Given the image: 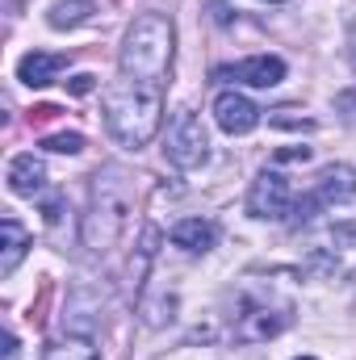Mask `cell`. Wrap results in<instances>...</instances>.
<instances>
[{
  "label": "cell",
  "instance_id": "obj_1",
  "mask_svg": "<svg viewBox=\"0 0 356 360\" xmlns=\"http://www.w3.org/2000/svg\"><path fill=\"white\" fill-rule=\"evenodd\" d=\"M164 122V89L143 80H113L105 89V126L126 151H143Z\"/></svg>",
  "mask_w": 356,
  "mask_h": 360
},
{
  "label": "cell",
  "instance_id": "obj_2",
  "mask_svg": "<svg viewBox=\"0 0 356 360\" xmlns=\"http://www.w3.org/2000/svg\"><path fill=\"white\" fill-rule=\"evenodd\" d=\"M130 214H134V184L117 164H105L92 176V201H89V214H84V226H80L84 248L92 256L113 252L117 239L130 226Z\"/></svg>",
  "mask_w": 356,
  "mask_h": 360
},
{
  "label": "cell",
  "instance_id": "obj_3",
  "mask_svg": "<svg viewBox=\"0 0 356 360\" xmlns=\"http://www.w3.org/2000/svg\"><path fill=\"white\" fill-rule=\"evenodd\" d=\"M172 51H177L172 17H164V13H143V17L126 30L117 68H122V76H130V80H143V84H160V89H164L168 68H172Z\"/></svg>",
  "mask_w": 356,
  "mask_h": 360
},
{
  "label": "cell",
  "instance_id": "obj_4",
  "mask_svg": "<svg viewBox=\"0 0 356 360\" xmlns=\"http://www.w3.org/2000/svg\"><path fill=\"white\" fill-rule=\"evenodd\" d=\"M164 155L184 172H193V168H201L210 160V134H205V126H201V117L193 109H177L172 113L168 139H164Z\"/></svg>",
  "mask_w": 356,
  "mask_h": 360
},
{
  "label": "cell",
  "instance_id": "obj_5",
  "mask_svg": "<svg viewBox=\"0 0 356 360\" xmlns=\"http://www.w3.org/2000/svg\"><path fill=\"white\" fill-rule=\"evenodd\" d=\"M352 197H356V168L336 164V168H323L319 180L310 184V193L293 201L289 218H293V226H302V222H310L323 205H340V201H352Z\"/></svg>",
  "mask_w": 356,
  "mask_h": 360
},
{
  "label": "cell",
  "instance_id": "obj_6",
  "mask_svg": "<svg viewBox=\"0 0 356 360\" xmlns=\"http://www.w3.org/2000/svg\"><path fill=\"white\" fill-rule=\"evenodd\" d=\"M289 210H293L289 180L281 172H272V168H265L260 176L252 180V188H248V214L265 218V222H281V218H289Z\"/></svg>",
  "mask_w": 356,
  "mask_h": 360
},
{
  "label": "cell",
  "instance_id": "obj_7",
  "mask_svg": "<svg viewBox=\"0 0 356 360\" xmlns=\"http://www.w3.org/2000/svg\"><path fill=\"white\" fill-rule=\"evenodd\" d=\"M289 327V306H268V302H248L235 314V340L239 344H260Z\"/></svg>",
  "mask_w": 356,
  "mask_h": 360
},
{
  "label": "cell",
  "instance_id": "obj_8",
  "mask_svg": "<svg viewBox=\"0 0 356 360\" xmlns=\"http://www.w3.org/2000/svg\"><path fill=\"white\" fill-rule=\"evenodd\" d=\"M214 122L227 130V134H252L260 126V109L256 101H248L243 92H218L214 101Z\"/></svg>",
  "mask_w": 356,
  "mask_h": 360
},
{
  "label": "cell",
  "instance_id": "obj_9",
  "mask_svg": "<svg viewBox=\"0 0 356 360\" xmlns=\"http://www.w3.org/2000/svg\"><path fill=\"white\" fill-rule=\"evenodd\" d=\"M218 80H239V84H252V89H272L285 80V59L276 55H256V59H243L235 68H218L214 72Z\"/></svg>",
  "mask_w": 356,
  "mask_h": 360
},
{
  "label": "cell",
  "instance_id": "obj_10",
  "mask_svg": "<svg viewBox=\"0 0 356 360\" xmlns=\"http://www.w3.org/2000/svg\"><path fill=\"white\" fill-rule=\"evenodd\" d=\"M63 68H68V55H55V51H30V55L17 63V80L30 84V89H46Z\"/></svg>",
  "mask_w": 356,
  "mask_h": 360
},
{
  "label": "cell",
  "instance_id": "obj_11",
  "mask_svg": "<svg viewBox=\"0 0 356 360\" xmlns=\"http://www.w3.org/2000/svg\"><path fill=\"white\" fill-rule=\"evenodd\" d=\"M25 252H30V231L8 214L0 222V276H13L17 264L25 260Z\"/></svg>",
  "mask_w": 356,
  "mask_h": 360
},
{
  "label": "cell",
  "instance_id": "obj_12",
  "mask_svg": "<svg viewBox=\"0 0 356 360\" xmlns=\"http://www.w3.org/2000/svg\"><path fill=\"white\" fill-rule=\"evenodd\" d=\"M42 184H46V168H42V160L34 151L13 155V164H8V188L17 197H34V193H42Z\"/></svg>",
  "mask_w": 356,
  "mask_h": 360
},
{
  "label": "cell",
  "instance_id": "obj_13",
  "mask_svg": "<svg viewBox=\"0 0 356 360\" xmlns=\"http://www.w3.org/2000/svg\"><path fill=\"white\" fill-rule=\"evenodd\" d=\"M172 243L184 252H210L218 243V226L210 218H180L172 226Z\"/></svg>",
  "mask_w": 356,
  "mask_h": 360
},
{
  "label": "cell",
  "instance_id": "obj_14",
  "mask_svg": "<svg viewBox=\"0 0 356 360\" xmlns=\"http://www.w3.org/2000/svg\"><path fill=\"white\" fill-rule=\"evenodd\" d=\"M89 17H92V4H89V0H59V4L46 13L51 30H76V25H84Z\"/></svg>",
  "mask_w": 356,
  "mask_h": 360
},
{
  "label": "cell",
  "instance_id": "obj_15",
  "mask_svg": "<svg viewBox=\"0 0 356 360\" xmlns=\"http://www.w3.org/2000/svg\"><path fill=\"white\" fill-rule=\"evenodd\" d=\"M42 360H96V348H92L89 335H68V340L46 344Z\"/></svg>",
  "mask_w": 356,
  "mask_h": 360
},
{
  "label": "cell",
  "instance_id": "obj_16",
  "mask_svg": "<svg viewBox=\"0 0 356 360\" xmlns=\"http://www.w3.org/2000/svg\"><path fill=\"white\" fill-rule=\"evenodd\" d=\"M42 147L55 151V155H80V151H84V134H76V130H59V134L42 139Z\"/></svg>",
  "mask_w": 356,
  "mask_h": 360
},
{
  "label": "cell",
  "instance_id": "obj_17",
  "mask_svg": "<svg viewBox=\"0 0 356 360\" xmlns=\"http://www.w3.org/2000/svg\"><path fill=\"white\" fill-rule=\"evenodd\" d=\"M92 89H96V76H89V72H80V76L68 80V92H72V96H84V92H92Z\"/></svg>",
  "mask_w": 356,
  "mask_h": 360
},
{
  "label": "cell",
  "instance_id": "obj_18",
  "mask_svg": "<svg viewBox=\"0 0 356 360\" xmlns=\"http://www.w3.org/2000/svg\"><path fill=\"white\" fill-rule=\"evenodd\" d=\"M4 360H17V335L13 331L4 335Z\"/></svg>",
  "mask_w": 356,
  "mask_h": 360
},
{
  "label": "cell",
  "instance_id": "obj_19",
  "mask_svg": "<svg viewBox=\"0 0 356 360\" xmlns=\"http://www.w3.org/2000/svg\"><path fill=\"white\" fill-rule=\"evenodd\" d=\"M210 8H214V21H231V13H227V4H222V0H214Z\"/></svg>",
  "mask_w": 356,
  "mask_h": 360
},
{
  "label": "cell",
  "instance_id": "obj_20",
  "mask_svg": "<svg viewBox=\"0 0 356 360\" xmlns=\"http://www.w3.org/2000/svg\"><path fill=\"white\" fill-rule=\"evenodd\" d=\"M352 68H356V34H352Z\"/></svg>",
  "mask_w": 356,
  "mask_h": 360
},
{
  "label": "cell",
  "instance_id": "obj_21",
  "mask_svg": "<svg viewBox=\"0 0 356 360\" xmlns=\"http://www.w3.org/2000/svg\"><path fill=\"white\" fill-rule=\"evenodd\" d=\"M298 360H314V356H298Z\"/></svg>",
  "mask_w": 356,
  "mask_h": 360
},
{
  "label": "cell",
  "instance_id": "obj_22",
  "mask_svg": "<svg viewBox=\"0 0 356 360\" xmlns=\"http://www.w3.org/2000/svg\"><path fill=\"white\" fill-rule=\"evenodd\" d=\"M276 4H281V0H276Z\"/></svg>",
  "mask_w": 356,
  "mask_h": 360
}]
</instances>
